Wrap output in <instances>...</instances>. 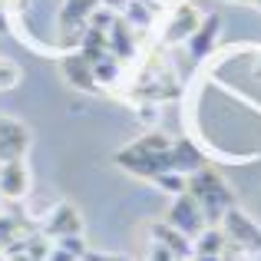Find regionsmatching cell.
Wrapping results in <instances>:
<instances>
[{
  "instance_id": "cell-1",
  "label": "cell",
  "mask_w": 261,
  "mask_h": 261,
  "mask_svg": "<svg viewBox=\"0 0 261 261\" xmlns=\"http://www.w3.org/2000/svg\"><path fill=\"white\" fill-rule=\"evenodd\" d=\"M169 146H172V139H166V136H159V133L142 136L133 146L116 152V166L126 169V172L136 175V178H149V182H152L159 172H169V169H172V162H169Z\"/></svg>"
},
{
  "instance_id": "cell-2",
  "label": "cell",
  "mask_w": 261,
  "mask_h": 261,
  "mask_svg": "<svg viewBox=\"0 0 261 261\" xmlns=\"http://www.w3.org/2000/svg\"><path fill=\"white\" fill-rule=\"evenodd\" d=\"M185 192L195 198V205L202 208V215H205L208 225H218L225 212H228L231 205H238L235 192L228 189V182H225L215 169H208V166H202L198 172L189 175V189H185Z\"/></svg>"
},
{
  "instance_id": "cell-3",
  "label": "cell",
  "mask_w": 261,
  "mask_h": 261,
  "mask_svg": "<svg viewBox=\"0 0 261 261\" xmlns=\"http://www.w3.org/2000/svg\"><path fill=\"white\" fill-rule=\"evenodd\" d=\"M218 228L225 231V238H228L231 245H242V248H248L251 255H258V251H261V228L251 222L248 215H245L242 208H238V205H231V208L222 215Z\"/></svg>"
},
{
  "instance_id": "cell-4",
  "label": "cell",
  "mask_w": 261,
  "mask_h": 261,
  "mask_svg": "<svg viewBox=\"0 0 261 261\" xmlns=\"http://www.w3.org/2000/svg\"><path fill=\"white\" fill-rule=\"evenodd\" d=\"M172 228H178L182 235H189V238H195L198 231L205 228V215H202V208L195 205V198L189 195V192H182V195H175V202H172V208H169V218H166Z\"/></svg>"
},
{
  "instance_id": "cell-5",
  "label": "cell",
  "mask_w": 261,
  "mask_h": 261,
  "mask_svg": "<svg viewBox=\"0 0 261 261\" xmlns=\"http://www.w3.org/2000/svg\"><path fill=\"white\" fill-rule=\"evenodd\" d=\"M30 192V169L23 159H7L0 162V195L4 202H20Z\"/></svg>"
},
{
  "instance_id": "cell-6",
  "label": "cell",
  "mask_w": 261,
  "mask_h": 261,
  "mask_svg": "<svg viewBox=\"0 0 261 261\" xmlns=\"http://www.w3.org/2000/svg\"><path fill=\"white\" fill-rule=\"evenodd\" d=\"M60 70H63L66 83L76 86V89H86V93H96L99 83H96V73H93V60L86 57L83 50H73L60 60Z\"/></svg>"
},
{
  "instance_id": "cell-7",
  "label": "cell",
  "mask_w": 261,
  "mask_h": 261,
  "mask_svg": "<svg viewBox=\"0 0 261 261\" xmlns=\"http://www.w3.org/2000/svg\"><path fill=\"white\" fill-rule=\"evenodd\" d=\"M198 23H202V13H198L192 4H178L175 10H172V17H169V23H166V33H162V40H166L169 46L185 43V40L195 33Z\"/></svg>"
},
{
  "instance_id": "cell-8",
  "label": "cell",
  "mask_w": 261,
  "mask_h": 261,
  "mask_svg": "<svg viewBox=\"0 0 261 261\" xmlns=\"http://www.w3.org/2000/svg\"><path fill=\"white\" fill-rule=\"evenodd\" d=\"M43 235L46 238H66V235H83V218L70 202H60L57 208L46 215L43 222Z\"/></svg>"
},
{
  "instance_id": "cell-9",
  "label": "cell",
  "mask_w": 261,
  "mask_h": 261,
  "mask_svg": "<svg viewBox=\"0 0 261 261\" xmlns=\"http://www.w3.org/2000/svg\"><path fill=\"white\" fill-rule=\"evenodd\" d=\"M218 33H222V17H218V13H208V17H202V23L195 27V33L185 40V46H189L192 60L212 57V50H215V43H218Z\"/></svg>"
},
{
  "instance_id": "cell-10",
  "label": "cell",
  "mask_w": 261,
  "mask_h": 261,
  "mask_svg": "<svg viewBox=\"0 0 261 261\" xmlns=\"http://www.w3.org/2000/svg\"><path fill=\"white\" fill-rule=\"evenodd\" d=\"M27 146H30L27 126H20V122H13V119H0V162L23 159Z\"/></svg>"
},
{
  "instance_id": "cell-11",
  "label": "cell",
  "mask_w": 261,
  "mask_h": 261,
  "mask_svg": "<svg viewBox=\"0 0 261 261\" xmlns=\"http://www.w3.org/2000/svg\"><path fill=\"white\" fill-rule=\"evenodd\" d=\"M149 231H152V242L166 245V248L172 251L175 258H192V255H195V248H192V238H189V235H182L178 228H172L169 222H155V225H149Z\"/></svg>"
},
{
  "instance_id": "cell-12",
  "label": "cell",
  "mask_w": 261,
  "mask_h": 261,
  "mask_svg": "<svg viewBox=\"0 0 261 261\" xmlns=\"http://www.w3.org/2000/svg\"><path fill=\"white\" fill-rule=\"evenodd\" d=\"M169 162H172V172H182V175H192L205 166V155L192 146L189 139H178L169 146Z\"/></svg>"
},
{
  "instance_id": "cell-13",
  "label": "cell",
  "mask_w": 261,
  "mask_h": 261,
  "mask_svg": "<svg viewBox=\"0 0 261 261\" xmlns=\"http://www.w3.org/2000/svg\"><path fill=\"white\" fill-rule=\"evenodd\" d=\"M225 245H228V238H225V231L218 228V225H205V228L192 238L195 255H222Z\"/></svg>"
},
{
  "instance_id": "cell-14",
  "label": "cell",
  "mask_w": 261,
  "mask_h": 261,
  "mask_svg": "<svg viewBox=\"0 0 261 261\" xmlns=\"http://www.w3.org/2000/svg\"><path fill=\"white\" fill-rule=\"evenodd\" d=\"M23 238H27V228H23V222H20V218L0 215V248H4V255L10 248H17Z\"/></svg>"
},
{
  "instance_id": "cell-15",
  "label": "cell",
  "mask_w": 261,
  "mask_h": 261,
  "mask_svg": "<svg viewBox=\"0 0 261 261\" xmlns=\"http://www.w3.org/2000/svg\"><path fill=\"white\" fill-rule=\"evenodd\" d=\"M155 185H159L162 192H169V195H182L185 189H189V175H182V172H172V169H169V172H159L152 178Z\"/></svg>"
},
{
  "instance_id": "cell-16",
  "label": "cell",
  "mask_w": 261,
  "mask_h": 261,
  "mask_svg": "<svg viewBox=\"0 0 261 261\" xmlns=\"http://www.w3.org/2000/svg\"><path fill=\"white\" fill-rule=\"evenodd\" d=\"M17 83H20V66L13 60L0 57V89H13Z\"/></svg>"
},
{
  "instance_id": "cell-17",
  "label": "cell",
  "mask_w": 261,
  "mask_h": 261,
  "mask_svg": "<svg viewBox=\"0 0 261 261\" xmlns=\"http://www.w3.org/2000/svg\"><path fill=\"white\" fill-rule=\"evenodd\" d=\"M53 245H60V248L73 251V255H80V258H83L86 251H89V248H86V242H83V235H66V238H57Z\"/></svg>"
},
{
  "instance_id": "cell-18",
  "label": "cell",
  "mask_w": 261,
  "mask_h": 261,
  "mask_svg": "<svg viewBox=\"0 0 261 261\" xmlns=\"http://www.w3.org/2000/svg\"><path fill=\"white\" fill-rule=\"evenodd\" d=\"M222 261H251V251L248 248H242V245H225V251H222Z\"/></svg>"
},
{
  "instance_id": "cell-19",
  "label": "cell",
  "mask_w": 261,
  "mask_h": 261,
  "mask_svg": "<svg viewBox=\"0 0 261 261\" xmlns=\"http://www.w3.org/2000/svg\"><path fill=\"white\" fill-rule=\"evenodd\" d=\"M43 261H83V258L73 255V251H66V248H60V245H50V251H46Z\"/></svg>"
},
{
  "instance_id": "cell-20",
  "label": "cell",
  "mask_w": 261,
  "mask_h": 261,
  "mask_svg": "<svg viewBox=\"0 0 261 261\" xmlns=\"http://www.w3.org/2000/svg\"><path fill=\"white\" fill-rule=\"evenodd\" d=\"M149 261H175V255L159 242H149Z\"/></svg>"
},
{
  "instance_id": "cell-21",
  "label": "cell",
  "mask_w": 261,
  "mask_h": 261,
  "mask_svg": "<svg viewBox=\"0 0 261 261\" xmlns=\"http://www.w3.org/2000/svg\"><path fill=\"white\" fill-rule=\"evenodd\" d=\"M83 261H129L126 255H102V251H86Z\"/></svg>"
},
{
  "instance_id": "cell-22",
  "label": "cell",
  "mask_w": 261,
  "mask_h": 261,
  "mask_svg": "<svg viewBox=\"0 0 261 261\" xmlns=\"http://www.w3.org/2000/svg\"><path fill=\"white\" fill-rule=\"evenodd\" d=\"M7 261H40V258H33V255H27L23 248H10L7 251Z\"/></svg>"
},
{
  "instance_id": "cell-23",
  "label": "cell",
  "mask_w": 261,
  "mask_h": 261,
  "mask_svg": "<svg viewBox=\"0 0 261 261\" xmlns=\"http://www.w3.org/2000/svg\"><path fill=\"white\" fill-rule=\"evenodd\" d=\"M7 27H10V20H7V10H4V0H0V33H7Z\"/></svg>"
},
{
  "instance_id": "cell-24",
  "label": "cell",
  "mask_w": 261,
  "mask_h": 261,
  "mask_svg": "<svg viewBox=\"0 0 261 261\" xmlns=\"http://www.w3.org/2000/svg\"><path fill=\"white\" fill-rule=\"evenodd\" d=\"M192 261H222V255H192Z\"/></svg>"
},
{
  "instance_id": "cell-25",
  "label": "cell",
  "mask_w": 261,
  "mask_h": 261,
  "mask_svg": "<svg viewBox=\"0 0 261 261\" xmlns=\"http://www.w3.org/2000/svg\"><path fill=\"white\" fill-rule=\"evenodd\" d=\"M0 261H7V255H4V248H0Z\"/></svg>"
},
{
  "instance_id": "cell-26",
  "label": "cell",
  "mask_w": 261,
  "mask_h": 261,
  "mask_svg": "<svg viewBox=\"0 0 261 261\" xmlns=\"http://www.w3.org/2000/svg\"><path fill=\"white\" fill-rule=\"evenodd\" d=\"M235 4H251V0H235Z\"/></svg>"
},
{
  "instance_id": "cell-27",
  "label": "cell",
  "mask_w": 261,
  "mask_h": 261,
  "mask_svg": "<svg viewBox=\"0 0 261 261\" xmlns=\"http://www.w3.org/2000/svg\"><path fill=\"white\" fill-rule=\"evenodd\" d=\"M175 261H192V258H175Z\"/></svg>"
},
{
  "instance_id": "cell-28",
  "label": "cell",
  "mask_w": 261,
  "mask_h": 261,
  "mask_svg": "<svg viewBox=\"0 0 261 261\" xmlns=\"http://www.w3.org/2000/svg\"><path fill=\"white\" fill-rule=\"evenodd\" d=\"M0 202H4V195H0Z\"/></svg>"
}]
</instances>
